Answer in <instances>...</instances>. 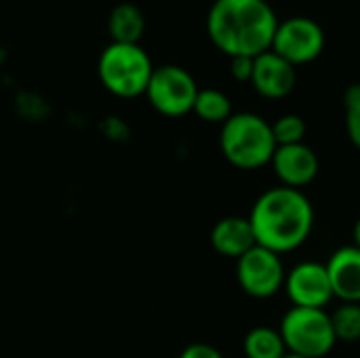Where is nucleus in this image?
I'll return each instance as SVG.
<instances>
[{
  "label": "nucleus",
  "mask_w": 360,
  "mask_h": 358,
  "mask_svg": "<svg viewBox=\"0 0 360 358\" xmlns=\"http://www.w3.org/2000/svg\"><path fill=\"white\" fill-rule=\"evenodd\" d=\"M278 17L266 0H215L207 15L211 42L232 57H257L272 49Z\"/></svg>",
  "instance_id": "obj_1"
},
{
  "label": "nucleus",
  "mask_w": 360,
  "mask_h": 358,
  "mask_svg": "<svg viewBox=\"0 0 360 358\" xmlns=\"http://www.w3.org/2000/svg\"><path fill=\"white\" fill-rule=\"evenodd\" d=\"M255 243L276 255L297 251L312 234L314 207L302 190L270 188L253 205L249 215Z\"/></svg>",
  "instance_id": "obj_2"
},
{
  "label": "nucleus",
  "mask_w": 360,
  "mask_h": 358,
  "mask_svg": "<svg viewBox=\"0 0 360 358\" xmlns=\"http://www.w3.org/2000/svg\"><path fill=\"white\" fill-rule=\"evenodd\" d=\"M219 148L232 167L255 171L270 165L278 146L266 118L253 112H238L221 124Z\"/></svg>",
  "instance_id": "obj_3"
},
{
  "label": "nucleus",
  "mask_w": 360,
  "mask_h": 358,
  "mask_svg": "<svg viewBox=\"0 0 360 358\" xmlns=\"http://www.w3.org/2000/svg\"><path fill=\"white\" fill-rule=\"evenodd\" d=\"M152 72V59L139 44L110 42L97 61V76L101 84L120 99L146 95Z\"/></svg>",
  "instance_id": "obj_4"
},
{
  "label": "nucleus",
  "mask_w": 360,
  "mask_h": 358,
  "mask_svg": "<svg viewBox=\"0 0 360 358\" xmlns=\"http://www.w3.org/2000/svg\"><path fill=\"white\" fill-rule=\"evenodd\" d=\"M281 335L289 354L325 358L338 344L331 314L319 308H291L281 321Z\"/></svg>",
  "instance_id": "obj_5"
},
{
  "label": "nucleus",
  "mask_w": 360,
  "mask_h": 358,
  "mask_svg": "<svg viewBox=\"0 0 360 358\" xmlns=\"http://www.w3.org/2000/svg\"><path fill=\"white\" fill-rule=\"evenodd\" d=\"M198 91L200 89L188 70L179 65H160L152 72L146 97L158 114L181 118L192 112Z\"/></svg>",
  "instance_id": "obj_6"
},
{
  "label": "nucleus",
  "mask_w": 360,
  "mask_h": 358,
  "mask_svg": "<svg viewBox=\"0 0 360 358\" xmlns=\"http://www.w3.org/2000/svg\"><path fill=\"white\" fill-rule=\"evenodd\" d=\"M285 274L287 270L281 255L259 245L236 260L238 285L247 295L255 300H268L276 295L285 285Z\"/></svg>",
  "instance_id": "obj_7"
},
{
  "label": "nucleus",
  "mask_w": 360,
  "mask_h": 358,
  "mask_svg": "<svg viewBox=\"0 0 360 358\" xmlns=\"http://www.w3.org/2000/svg\"><path fill=\"white\" fill-rule=\"evenodd\" d=\"M325 49V32L323 27L310 17H289L278 21L274 32L272 49L276 55L287 59L291 65H306Z\"/></svg>",
  "instance_id": "obj_8"
},
{
  "label": "nucleus",
  "mask_w": 360,
  "mask_h": 358,
  "mask_svg": "<svg viewBox=\"0 0 360 358\" xmlns=\"http://www.w3.org/2000/svg\"><path fill=\"white\" fill-rule=\"evenodd\" d=\"M289 302L295 308H319L325 310L333 300L331 281L325 264L302 262L285 274L283 285Z\"/></svg>",
  "instance_id": "obj_9"
},
{
  "label": "nucleus",
  "mask_w": 360,
  "mask_h": 358,
  "mask_svg": "<svg viewBox=\"0 0 360 358\" xmlns=\"http://www.w3.org/2000/svg\"><path fill=\"white\" fill-rule=\"evenodd\" d=\"M270 165L281 186L293 188V190H302L310 186L316 179L319 169H321L316 152L308 148L306 143L278 146Z\"/></svg>",
  "instance_id": "obj_10"
},
{
  "label": "nucleus",
  "mask_w": 360,
  "mask_h": 358,
  "mask_svg": "<svg viewBox=\"0 0 360 358\" xmlns=\"http://www.w3.org/2000/svg\"><path fill=\"white\" fill-rule=\"evenodd\" d=\"M251 84L266 99H285L297 84V68L274 51H266L255 57Z\"/></svg>",
  "instance_id": "obj_11"
},
{
  "label": "nucleus",
  "mask_w": 360,
  "mask_h": 358,
  "mask_svg": "<svg viewBox=\"0 0 360 358\" xmlns=\"http://www.w3.org/2000/svg\"><path fill=\"white\" fill-rule=\"evenodd\" d=\"M333 298L342 304H360V249L354 245L338 249L325 264Z\"/></svg>",
  "instance_id": "obj_12"
},
{
  "label": "nucleus",
  "mask_w": 360,
  "mask_h": 358,
  "mask_svg": "<svg viewBox=\"0 0 360 358\" xmlns=\"http://www.w3.org/2000/svg\"><path fill=\"white\" fill-rule=\"evenodd\" d=\"M255 245L257 243L249 217H238V215L224 217L211 230V247L224 257L238 260Z\"/></svg>",
  "instance_id": "obj_13"
},
{
  "label": "nucleus",
  "mask_w": 360,
  "mask_h": 358,
  "mask_svg": "<svg viewBox=\"0 0 360 358\" xmlns=\"http://www.w3.org/2000/svg\"><path fill=\"white\" fill-rule=\"evenodd\" d=\"M108 32L112 36V42L139 44L146 32V17L141 8L131 2L116 4L108 17Z\"/></svg>",
  "instance_id": "obj_14"
},
{
  "label": "nucleus",
  "mask_w": 360,
  "mask_h": 358,
  "mask_svg": "<svg viewBox=\"0 0 360 358\" xmlns=\"http://www.w3.org/2000/svg\"><path fill=\"white\" fill-rule=\"evenodd\" d=\"M247 358H285L287 346L278 329L272 327H255L245 335L243 342Z\"/></svg>",
  "instance_id": "obj_15"
},
{
  "label": "nucleus",
  "mask_w": 360,
  "mask_h": 358,
  "mask_svg": "<svg viewBox=\"0 0 360 358\" xmlns=\"http://www.w3.org/2000/svg\"><path fill=\"white\" fill-rule=\"evenodd\" d=\"M192 112L200 120L213 122V124H224L234 114L230 97L219 89H200L196 95Z\"/></svg>",
  "instance_id": "obj_16"
},
{
  "label": "nucleus",
  "mask_w": 360,
  "mask_h": 358,
  "mask_svg": "<svg viewBox=\"0 0 360 358\" xmlns=\"http://www.w3.org/2000/svg\"><path fill=\"white\" fill-rule=\"evenodd\" d=\"M331 325L338 342L354 344L360 340V304H342L331 314Z\"/></svg>",
  "instance_id": "obj_17"
},
{
  "label": "nucleus",
  "mask_w": 360,
  "mask_h": 358,
  "mask_svg": "<svg viewBox=\"0 0 360 358\" xmlns=\"http://www.w3.org/2000/svg\"><path fill=\"white\" fill-rule=\"evenodd\" d=\"M306 122L297 114H285L272 124V133L276 139V146H293V143H304L306 137Z\"/></svg>",
  "instance_id": "obj_18"
},
{
  "label": "nucleus",
  "mask_w": 360,
  "mask_h": 358,
  "mask_svg": "<svg viewBox=\"0 0 360 358\" xmlns=\"http://www.w3.org/2000/svg\"><path fill=\"white\" fill-rule=\"evenodd\" d=\"M344 114H346V133L352 146L360 152V82L346 89Z\"/></svg>",
  "instance_id": "obj_19"
},
{
  "label": "nucleus",
  "mask_w": 360,
  "mask_h": 358,
  "mask_svg": "<svg viewBox=\"0 0 360 358\" xmlns=\"http://www.w3.org/2000/svg\"><path fill=\"white\" fill-rule=\"evenodd\" d=\"M253 65H255V57H232L230 59V72L238 82H251Z\"/></svg>",
  "instance_id": "obj_20"
},
{
  "label": "nucleus",
  "mask_w": 360,
  "mask_h": 358,
  "mask_svg": "<svg viewBox=\"0 0 360 358\" xmlns=\"http://www.w3.org/2000/svg\"><path fill=\"white\" fill-rule=\"evenodd\" d=\"M179 358H224L221 357V352L217 350V348H213V346H209V344H192V346H188Z\"/></svg>",
  "instance_id": "obj_21"
},
{
  "label": "nucleus",
  "mask_w": 360,
  "mask_h": 358,
  "mask_svg": "<svg viewBox=\"0 0 360 358\" xmlns=\"http://www.w3.org/2000/svg\"><path fill=\"white\" fill-rule=\"evenodd\" d=\"M352 236H354V247H356V249H360V217L356 219V224H354Z\"/></svg>",
  "instance_id": "obj_22"
},
{
  "label": "nucleus",
  "mask_w": 360,
  "mask_h": 358,
  "mask_svg": "<svg viewBox=\"0 0 360 358\" xmlns=\"http://www.w3.org/2000/svg\"><path fill=\"white\" fill-rule=\"evenodd\" d=\"M285 358H302V357H295V354H287Z\"/></svg>",
  "instance_id": "obj_23"
}]
</instances>
